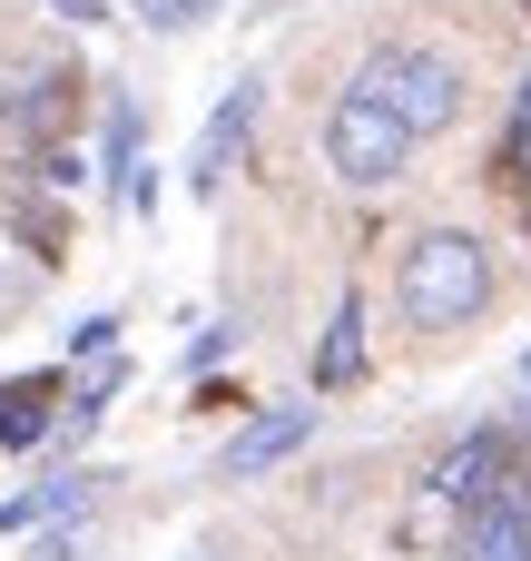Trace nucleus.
<instances>
[{"mask_svg":"<svg viewBox=\"0 0 531 561\" xmlns=\"http://www.w3.org/2000/svg\"><path fill=\"white\" fill-rule=\"evenodd\" d=\"M493 247L473 227H414L394 247V316L414 335H463L483 306H493Z\"/></svg>","mask_w":531,"mask_h":561,"instance_id":"nucleus-1","label":"nucleus"},{"mask_svg":"<svg viewBox=\"0 0 531 561\" xmlns=\"http://www.w3.org/2000/svg\"><path fill=\"white\" fill-rule=\"evenodd\" d=\"M345 89H365L374 108H394L414 138H453V128L473 118V69H463L443 39H374Z\"/></svg>","mask_w":531,"mask_h":561,"instance_id":"nucleus-2","label":"nucleus"},{"mask_svg":"<svg viewBox=\"0 0 531 561\" xmlns=\"http://www.w3.org/2000/svg\"><path fill=\"white\" fill-rule=\"evenodd\" d=\"M414 148H424V138H414L394 108H374L365 89H345V99L315 118V158H325V178H335V187H365V197L394 187V178L414 168Z\"/></svg>","mask_w":531,"mask_h":561,"instance_id":"nucleus-3","label":"nucleus"},{"mask_svg":"<svg viewBox=\"0 0 531 561\" xmlns=\"http://www.w3.org/2000/svg\"><path fill=\"white\" fill-rule=\"evenodd\" d=\"M463 561H531V473L522 463H503L463 503Z\"/></svg>","mask_w":531,"mask_h":561,"instance_id":"nucleus-4","label":"nucleus"},{"mask_svg":"<svg viewBox=\"0 0 531 561\" xmlns=\"http://www.w3.org/2000/svg\"><path fill=\"white\" fill-rule=\"evenodd\" d=\"M256 108H266V79H256V69L227 79V99H217L207 128H197V158H187V187H197V197H217V187L236 178V158H246V138H256Z\"/></svg>","mask_w":531,"mask_h":561,"instance_id":"nucleus-5","label":"nucleus"},{"mask_svg":"<svg viewBox=\"0 0 531 561\" xmlns=\"http://www.w3.org/2000/svg\"><path fill=\"white\" fill-rule=\"evenodd\" d=\"M305 434H315V404H276V414H256V424L217 454V473H227V483H256V473H276Z\"/></svg>","mask_w":531,"mask_h":561,"instance_id":"nucleus-6","label":"nucleus"},{"mask_svg":"<svg viewBox=\"0 0 531 561\" xmlns=\"http://www.w3.org/2000/svg\"><path fill=\"white\" fill-rule=\"evenodd\" d=\"M59 375H10L0 385V454H39L49 434H59Z\"/></svg>","mask_w":531,"mask_h":561,"instance_id":"nucleus-7","label":"nucleus"},{"mask_svg":"<svg viewBox=\"0 0 531 561\" xmlns=\"http://www.w3.org/2000/svg\"><path fill=\"white\" fill-rule=\"evenodd\" d=\"M493 473H503V434H463V444L434 463V493H443V503H473Z\"/></svg>","mask_w":531,"mask_h":561,"instance_id":"nucleus-8","label":"nucleus"},{"mask_svg":"<svg viewBox=\"0 0 531 561\" xmlns=\"http://www.w3.org/2000/svg\"><path fill=\"white\" fill-rule=\"evenodd\" d=\"M355 375H365V306L345 296V306H335V325H325V345H315V385L335 394V385H355Z\"/></svg>","mask_w":531,"mask_h":561,"instance_id":"nucleus-9","label":"nucleus"},{"mask_svg":"<svg viewBox=\"0 0 531 561\" xmlns=\"http://www.w3.org/2000/svg\"><path fill=\"white\" fill-rule=\"evenodd\" d=\"M207 10H217V0H138V20H148L158 39H187V30H207Z\"/></svg>","mask_w":531,"mask_h":561,"instance_id":"nucleus-10","label":"nucleus"},{"mask_svg":"<svg viewBox=\"0 0 531 561\" xmlns=\"http://www.w3.org/2000/svg\"><path fill=\"white\" fill-rule=\"evenodd\" d=\"M69 355H89V365L118 355V316H79V325H69Z\"/></svg>","mask_w":531,"mask_h":561,"instance_id":"nucleus-11","label":"nucleus"},{"mask_svg":"<svg viewBox=\"0 0 531 561\" xmlns=\"http://www.w3.org/2000/svg\"><path fill=\"white\" fill-rule=\"evenodd\" d=\"M503 158H512V168H531V69H522V89H512V128H503Z\"/></svg>","mask_w":531,"mask_h":561,"instance_id":"nucleus-12","label":"nucleus"},{"mask_svg":"<svg viewBox=\"0 0 531 561\" xmlns=\"http://www.w3.org/2000/svg\"><path fill=\"white\" fill-rule=\"evenodd\" d=\"M30 561H79V533H69V523H59V533H39V542H30Z\"/></svg>","mask_w":531,"mask_h":561,"instance_id":"nucleus-13","label":"nucleus"},{"mask_svg":"<svg viewBox=\"0 0 531 561\" xmlns=\"http://www.w3.org/2000/svg\"><path fill=\"white\" fill-rule=\"evenodd\" d=\"M20 296H30V276H20V266H10V256H0V316H10V306H20Z\"/></svg>","mask_w":531,"mask_h":561,"instance_id":"nucleus-14","label":"nucleus"},{"mask_svg":"<svg viewBox=\"0 0 531 561\" xmlns=\"http://www.w3.org/2000/svg\"><path fill=\"white\" fill-rule=\"evenodd\" d=\"M522 385H531V345H522Z\"/></svg>","mask_w":531,"mask_h":561,"instance_id":"nucleus-15","label":"nucleus"}]
</instances>
